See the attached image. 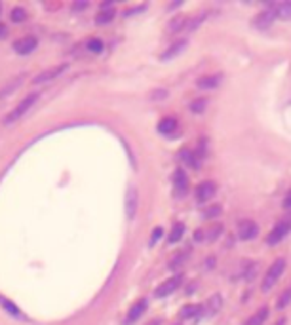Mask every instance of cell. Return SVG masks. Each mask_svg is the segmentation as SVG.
<instances>
[{
	"mask_svg": "<svg viewBox=\"0 0 291 325\" xmlns=\"http://www.w3.org/2000/svg\"><path fill=\"white\" fill-rule=\"evenodd\" d=\"M285 266H287V262H285V259L283 257H278L272 264H270V268L267 270V274H265V277H263V284H261V291H270V287L274 286L276 282L282 277V274L285 272Z\"/></svg>",
	"mask_w": 291,
	"mask_h": 325,
	"instance_id": "1",
	"label": "cell"
},
{
	"mask_svg": "<svg viewBox=\"0 0 291 325\" xmlns=\"http://www.w3.org/2000/svg\"><path fill=\"white\" fill-rule=\"evenodd\" d=\"M36 99H38V94H29V96L25 97V99H21V101H19V103H17L16 107H14V109H12V111L6 114V118H4V124H6V126H10V124L17 122V120L23 116L25 112L31 109L32 105L36 103Z\"/></svg>",
	"mask_w": 291,
	"mask_h": 325,
	"instance_id": "2",
	"label": "cell"
},
{
	"mask_svg": "<svg viewBox=\"0 0 291 325\" xmlns=\"http://www.w3.org/2000/svg\"><path fill=\"white\" fill-rule=\"evenodd\" d=\"M289 230H291V217L289 219L280 221L274 228L270 230V234L267 236V244L268 246H276V244H280V242L289 234Z\"/></svg>",
	"mask_w": 291,
	"mask_h": 325,
	"instance_id": "3",
	"label": "cell"
},
{
	"mask_svg": "<svg viewBox=\"0 0 291 325\" xmlns=\"http://www.w3.org/2000/svg\"><path fill=\"white\" fill-rule=\"evenodd\" d=\"M183 284V276L181 274H175V276L168 277L164 284H160L158 286V289L154 291V295H156L158 299H162V297H168V295L175 293V289H179V286Z\"/></svg>",
	"mask_w": 291,
	"mask_h": 325,
	"instance_id": "4",
	"label": "cell"
},
{
	"mask_svg": "<svg viewBox=\"0 0 291 325\" xmlns=\"http://www.w3.org/2000/svg\"><path fill=\"white\" fill-rule=\"evenodd\" d=\"M67 67H69L67 63L55 65V67H52V69H48V71L40 72L38 76L34 78V84H46V82H50V80H54V78H57V76H61V74L67 71Z\"/></svg>",
	"mask_w": 291,
	"mask_h": 325,
	"instance_id": "5",
	"label": "cell"
},
{
	"mask_svg": "<svg viewBox=\"0 0 291 325\" xmlns=\"http://www.w3.org/2000/svg\"><path fill=\"white\" fill-rule=\"evenodd\" d=\"M257 232H259V226H257V222L250 221V219H245V221H240L238 222V236L240 240H252L257 236Z\"/></svg>",
	"mask_w": 291,
	"mask_h": 325,
	"instance_id": "6",
	"label": "cell"
},
{
	"mask_svg": "<svg viewBox=\"0 0 291 325\" xmlns=\"http://www.w3.org/2000/svg\"><path fill=\"white\" fill-rule=\"evenodd\" d=\"M36 46H38V40L34 38V36H23V38H19L16 44H14V50H16L17 54H21V56H27V54H31Z\"/></svg>",
	"mask_w": 291,
	"mask_h": 325,
	"instance_id": "7",
	"label": "cell"
},
{
	"mask_svg": "<svg viewBox=\"0 0 291 325\" xmlns=\"http://www.w3.org/2000/svg\"><path fill=\"white\" fill-rule=\"evenodd\" d=\"M215 182L212 181H204L202 184H198L196 189V200L200 202V204H204V202H207L210 198H213V194H215Z\"/></svg>",
	"mask_w": 291,
	"mask_h": 325,
	"instance_id": "8",
	"label": "cell"
},
{
	"mask_svg": "<svg viewBox=\"0 0 291 325\" xmlns=\"http://www.w3.org/2000/svg\"><path fill=\"white\" fill-rule=\"evenodd\" d=\"M173 187H175V191H177L179 196H185L187 191H189V179H187V173L183 169H177L173 173Z\"/></svg>",
	"mask_w": 291,
	"mask_h": 325,
	"instance_id": "9",
	"label": "cell"
},
{
	"mask_svg": "<svg viewBox=\"0 0 291 325\" xmlns=\"http://www.w3.org/2000/svg\"><path fill=\"white\" fill-rule=\"evenodd\" d=\"M274 19H276V6H272V8L261 12L259 16H257V21H255V25H257L259 29H268V27L272 25V21H274Z\"/></svg>",
	"mask_w": 291,
	"mask_h": 325,
	"instance_id": "10",
	"label": "cell"
},
{
	"mask_svg": "<svg viewBox=\"0 0 291 325\" xmlns=\"http://www.w3.org/2000/svg\"><path fill=\"white\" fill-rule=\"evenodd\" d=\"M147 310V301L145 299H141V301H137L130 308V312H128V317H126V325H130V323H134V321H137L139 317L143 316V312Z\"/></svg>",
	"mask_w": 291,
	"mask_h": 325,
	"instance_id": "11",
	"label": "cell"
},
{
	"mask_svg": "<svg viewBox=\"0 0 291 325\" xmlns=\"http://www.w3.org/2000/svg\"><path fill=\"white\" fill-rule=\"evenodd\" d=\"M185 48H187V40H179V42H173L172 46H170V48L165 50L164 54L160 56V59H162V61L173 59L175 56H179V54H181V52H183Z\"/></svg>",
	"mask_w": 291,
	"mask_h": 325,
	"instance_id": "12",
	"label": "cell"
},
{
	"mask_svg": "<svg viewBox=\"0 0 291 325\" xmlns=\"http://www.w3.org/2000/svg\"><path fill=\"white\" fill-rule=\"evenodd\" d=\"M221 84V74H212V76H202L196 82V86L200 89H213Z\"/></svg>",
	"mask_w": 291,
	"mask_h": 325,
	"instance_id": "13",
	"label": "cell"
},
{
	"mask_svg": "<svg viewBox=\"0 0 291 325\" xmlns=\"http://www.w3.org/2000/svg\"><path fill=\"white\" fill-rule=\"evenodd\" d=\"M187 17L185 16H175L168 23V34H175V32H179V31H183V29H187Z\"/></svg>",
	"mask_w": 291,
	"mask_h": 325,
	"instance_id": "14",
	"label": "cell"
},
{
	"mask_svg": "<svg viewBox=\"0 0 291 325\" xmlns=\"http://www.w3.org/2000/svg\"><path fill=\"white\" fill-rule=\"evenodd\" d=\"M205 304H207V306H202V316H213V314L221 308V297L219 295H213Z\"/></svg>",
	"mask_w": 291,
	"mask_h": 325,
	"instance_id": "15",
	"label": "cell"
},
{
	"mask_svg": "<svg viewBox=\"0 0 291 325\" xmlns=\"http://www.w3.org/2000/svg\"><path fill=\"white\" fill-rule=\"evenodd\" d=\"M267 317H268V308L267 306H263V308H259L255 314H253L247 321H245L244 325H263L265 321H267Z\"/></svg>",
	"mask_w": 291,
	"mask_h": 325,
	"instance_id": "16",
	"label": "cell"
},
{
	"mask_svg": "<svg viewBox=\"0 0 291 325\" xmlns=\"http://www.w3.org/2000/svg\"><path fill=\"white\" fill-rule=\"evenodd\" d=\"M175 129H177V120L175 118H164L158 124V131L164 135H172Z\"/></svg>",
	"mask_w": 291,
	"mask_h": 325,
	"instance_id": "17",
	"label": "cell"
},
{
	"mask_svg": "<svg viewBox=\"0 0 291 325\" xmlns=\"http://www.w3.org/2000/svg\"><path fill=\"white\" fill-rule=\"evenodd\" d=\"M0 306L6 310L8 314H12L14 317H19V319H23V314L19 312V308H17V306H16V304H14L12 301H8V299H4L2 295H0Z\"/></svg>",
	"mask_w": 291,
	"mask_h": 325,
	"instance_id": "18",
	"label": "cell"
},
{
	"mask_svg": "<svg viewBox=\"0 0 291 325\" xmlns=\"http://www.w3.org/2000/svg\"><path fill=\"white\" fill-rule=\"evenodd\" d=\"M181 316L185 317V319H194V317L202 316V304H189V306H185L181 312Z\"/></svg>",
	"mask_w": 291,
	"mask_h": 325,
	"instance_id": "19",
	"label": "cell"
},
{
	"mask_svg": "<svg viewBox=\"0 0 291 325\" xmlns=\"http://www.w3.org/2000/svg\"><path fill=\"white\" fill-rule=\"evenodd\" d=\"M183 234H185V224L179 222V224H175L172 228L170 236H168V242H170V244H177V242L183 238Z\"/></svg>",
	"mask_w": 291,
	"mask_h": 325,
	"instance_id": "20",
	"label": "cell"
},
{
	"mask_svg": "<svg viewBox=\"0 0 291 325\" xmlns=\"http://www.w3.org/2000/svg\"><path fill=\"white\" fill-rule=\"evenodd\" d=\"M114 16H116V12H114V10H101V12L97 14V17H95V23L97 25L110 23V21L114 19Z\"/></svg>",
	"mask_w": 291,
	"mask_h": 325,
	"instance_id": "21",
	"label": "cell"
},
{
	"mask_svg": "<svg viewBox=\"0 0 291 325\" xmlns=\"http://www.w3.org/2000/svg\"><path fill=\"white\" fill-rule=\"evenodd\" d=\"M276 17H280V19H291V2L276 4Z\"/></svg>",
	"mask_w": 291,
	"mask_h": 325,
	"instance_id": "22",
	"label": "cell"
},
{
	"mask_svg": "<svg viewBox=\"0 0 291 325\" xmlns=\"http://www.w3.org/2000/svg\"><path fill=\"white\" fill-rule=\"evenodd\" d=\"M10 17H12L14 23H23L25 19H27V10H23L21 6H16V8H12Z\"/></svg>",
	"mask_w": 291,
	"mask_h": 325,
	"instance_id": "23",
	"label": "cell"
},
{
	"mask_svg": "<svg viewBox=\"0 0 291 325\" xmlns=\"http://www.w3.org/2000/svg\"><path fill=\"white\" fill-rule=\"evenodd\" d=\"M21 82H23V74L16 76V80H14V82H8V86L2 87V91H0V97H6L8 94H12V91H14V89H16V87L21 84Z\"/></svg>",
	"mask_w": 291,
	"mask_h": 325,
	"instance_id": "24",
	"label": "cell"
},
{
	"mask_svg": "<svg viewBox=\"0 0 291 325\" xmlns=\"http://www.w3.org/2000/svg\"><path fill=\"white\" fill-rule=\"evenodd\" d=\"M289 302H291V286L287 287L282 295H280V299H278V302H276V306H278V310H283Z\"/></svg>",
	"mask_w": 291,
	"mask_h": 325,
	"instance_id": "25",
	"label": "cell"
},
{
	"mask_svg": "<svg viewBox=\"0 0 291 325\" xmlns=\"http://www.w3.org/2000/svg\"><path fill=\"white\" fill-rule=\"evenodd\" d=\"M205 105H207V99H205V97H200V99H196V101L190 103V111L200 114V112L205 111Z\"/></svg>",
	"mask_w": 291,
	"mask_h": 325,
	"instance_id": "26",
	"label": "cell"
},
{
	"mask_svg": "<svg viewBox=\"0 0 291 325\" xmlns=\"http://www.w3.org/2000/svg\"><path fill=\"white\" fill-rule=\"evenodd\" d=\"M88 50L90 52H94V54H99V52H103V42L97 38H92L90 42H88Z\"/></svg>",
	"mask_w": 291,
	"mask_h": 325,
	"instance_id": "27",
	"label": "cell"
},
{
	"mask_svg": "<svg viewBox=\"0 0 291 325\" xmlns=\"http://www.w3.org/2000/svg\"><path fill=\"white\" fill-rule=\"evenodd\" d=\"M219 215H221V206H219V204H215V206H212V207H207V209H205L204 217H205V219H213V217H219Z\"/></svg>",
	"mask_w": 291,
	"mask_h": 325,
	"instance_id": "28",
	"label": "cell"
},
{
	"mask_svg": "<svg viewBox=\"0 0 291 325\" xmlns=\"http://www.w3.org/2000/svg\"><path fill=\"white\" fill-rule=\"evenodd\" d=\"M221 228H223V226H219V224H217V226H213L212 234H207V238H210V240H215V238H217V234L221 232Z\"/></svg>",
	"mask_w": 291,
	"mask_h": 325,
	"instance_id": "29",
	"label": "cell"
},
{
	"mask_svg": "<svg viewBox=\"0 0 291 325\" xmlns=\"http://www.w3.org/2000/svg\"><path fill=\"white\" fill-rule=\"evenodd\" d=\"M283 207H287V209L291 207V191L287 192V196H285V200H283Z\"/></svg>",
	"mask_w": 291,
	"mask_h": 325,
	"instance_id": "30",
	"label": "cell"
},
{
	"mask_svg": "<svg viewBox=\"0 0 291 325\" xmlns=\"http://www.w3.org/2000/svg\"><path fill=\"white\" fill-rule=\"evenodd\" d=\"M160 236H162V230H160V228H156V230H154V234H152V240H150V242H152V244H154V242H156V240L160 238Z\"/></svg>",
	"mask_w": 291,
	"mask_h": 325,
	"instance_id": "31",
	"label": "cell"
},
{
	"mask_svg": "<svg viewBox=\"0 0 291 325\" xmlns=\"http://www.w3.org/2000/svg\"><path fill=\"white\" fill-rule=\"evenodd\" d=\"M6 34H8V31H6V25L0 23V38H4Z\"/></svg>",
	"mask_w": 291,
	"mask_h": 325,
	"instance_id": "32",
	"label": "cell"
},
{
	"mask_svg": "<svg viewBox=\"0 0 291 325\" xmlns=\"http://www.w3.org/2000/svg\"><path fill=\"white\" fill-rule=\"evenodd\" d=\"M86 6H88V2H80V4H74L72 10H82V8H86Z\"/></svg>",
	"mask_w": 291,
	"mask_h": 325,
	"instance_id": "33",
	"label": "cell"
},
{
	"mask_svg": "<svg viewBox=\"0 0 291 325\" xmlns=\"http://www.w3.org/2000/svg\"><path fill=\"white\" fill-rule=\"evenodd\" d=\"M276 325H285V317H280V319L276 321Z\"/></svg>",
	"mask_w": 291,
	"mask_h": 325,
	"instance_id": "34",
	"label": "cell"
},
{
	"mask_svg": "<svg viewBox=\"0 0 291 325\" xmlns=\"http://www.w3.org/2000/svg\"><path fill=\"white\" fill-rule=\"evenodd\" d=\"M149 325H160V319H152V323H149Z\"/></svg>",
	"mask_w": 291,
	"mask_h": 325,
	"instance_id": "35",
	"label": "cell"
},
{
	"mask_svg": "<svg viewBox=\"0 0 291 325\" xmlns=\"http://www.w3.org/2000/svg\"><path fill=\"white\" fill-rule=\"evenodd\" d=\"M173 325H179V323H173Z\"/></svg>",
	"mask_w": 291,
	"mask_h": 325,
	"instance_id": "36",
	"label": "cell"
},
{
	"mask_svg": "<svg viewBox=\"0 0 291 325\" xmlns=\"http://www.w3.org/2000/svg\"><path fill=\"white\" fill-rule=\"evenodd\" d=\"M0 10H2V6H0Z\"/></svg>",
	"mask_w": 291,
	"mask_h": 325,
	"instance_id": "37",
	"label": "cell"
}]
</instances>
